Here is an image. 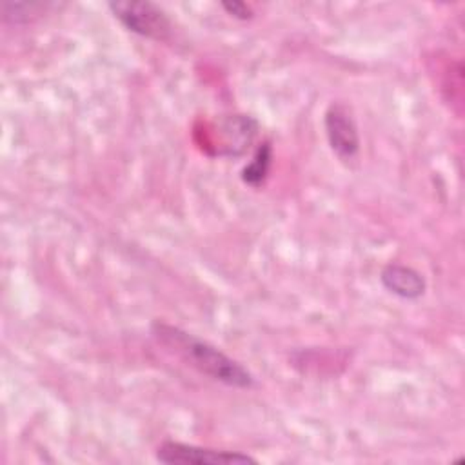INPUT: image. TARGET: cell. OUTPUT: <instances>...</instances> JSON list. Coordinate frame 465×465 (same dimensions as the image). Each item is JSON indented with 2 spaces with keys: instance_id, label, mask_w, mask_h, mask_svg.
Masks as SVG:
<instances>
[{
  "instance_id": "3957f363",
  "label": "cell",
  "mask_w": 465,
  "mask_h": 465,
  "mask_svg": "<svg viewBox=\"0 0 465 465\" xmlns=\"http://www.w3.org/2000/svg\"><path fill=\"white\" fill-rule=\"evenodd\" d=\"M156 461L165 465H245L256 463V460L249 454L200 447L182 441H163L158 445Z\"/></svg>"
},
{
  "instance_id": "7a4b0ae2",
  "label": "cell",
  "mask_w": 465,
  "mask_h": 465,
  "mask_svg": "<svg viewBox=\"0 0 465 465\" xmlns=\"http://www.w3.org/2000/svg\"><path fill=\"white\" fill-rule=\"evenodd\" d=\"M113 16L131 33L153 38V40H167L173 25L167 18L165 11L153 2H133V0H116L109 2Z\"/></svg>"
},
{
  "instance_id": "52a82bcc",
  "label": "cell",
  "mask_w": 465,
  "mask_h": 465,
  "mask_svg": "<svg viewBox=\"0 0 465 465\" xmlns=\"http://www.w3.org/2000/svg\"><path fill=\"white\" fill-rule=\"evenodd\" d=\"M0 9H2L4 22L25 24L35 15H40L42 9H45V5L40 2H4Z\"/></svg>"
},
{
  "instance_id": "8992f818",
  "label": "cell",
  "mask_w": 465,
  "mask_h": 465,
  "mask_svg": "<svg viewBox=\"0 0 465 465\" xmlns=\"http://www.w3.org/2000/svg\"><path fill=\"white\" fill-rule=\"evenodd\" d=\"M271 160H272V149L267 142H263L258 147L254 158L242 169V182L254 187V189L260 187L265 182L267 174H269Z\"/></svg>"
},
{
  "instance_id": "5b68a950",
  "label": "cell",
  "mask_w": 465,
  "mask_h": 465,
  "mask_svg": "<svg viewBox=\"0 0 465 465\" xmlns=\"http://www.w3.org/2000/svg\"><path fill=\"white\" fill-rule=\"evenodd\" d=\"M380 282L391 294L403 300H418L427 289L423 274L403 263H387L380 272Z\"/></svg>"
},
{
  "instance_id": "277c9868",
  "label": "cell",
  "mask_w": 465,
  "mask_h": 465,
  "mask_svg": "<svg viewBox=\"0 0 465 465\" xmlns=\"http://www.w3.org/2000/svg\"><path fill=\"white\" fill-rule=\"evenodd\" d=\"M325 136L331 151L340 162L351 163L360 153V134L352 111L343 102H332L323 116Z\"/></svg>"
},
{
  "instance_id": "6da1fadb",
  "label": "cell",
  "mask_w": 465,
  "mask_h": 465,
  "mask_svg": "<svg viewBox=\"0 0 465 465\" xmlns=\"http://www.w3.org/2000/svg\"><path fill=\"white\" fill-rule=\"evenodd\" d=\"M151 334L160 345L211 380L234 389L254 387V376L240 361L227 356L213 343L163 322H154L151 325Z\"/></svg>"
},
{
  "instance_id": "ba28073f",
  "label": "cell",
  "mask_w": 465,
  "mask_h": 465,
  "mask_svg": "<svg viewBox=\"0 0 465 465\" xmlns=\"http://www.w3.org/2000/svg\"><path fill=\"white\" fill-rule=\"evenodd\" d=\"M222 7L227 11V15H231L236 20H249L254 15L252 7L245 2H223Z\"/></svg>"
}]
</instances>
